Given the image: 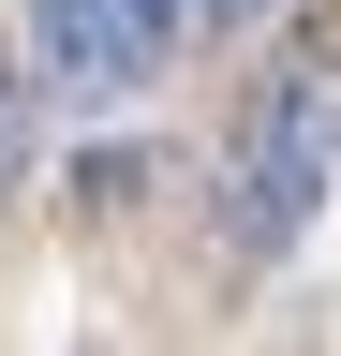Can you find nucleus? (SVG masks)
<instances>
[{
  "mask_svg": "<svg viewBox=\"0 0 341 356\" xmlns=\"http://www.w3.org/2000/svg\"><path fill=\"white\" fill-rule=\"evenodd\" d=\"M341 193V30H297L267 89L238 119V163H223V238L238 252H297L312 208Z\"/></svg>",
  "mask_w": 341,
  "mask_h": 356,
  "instance_id": "nucleus-1",
  "label": "nucleus"
},
{
  "mask_svg": "<svg viewBox=\"0 0 341 356\" xmlns=\"http://www.w3.org/2000/svg\"><path fill=\"white\" fill-rule=\"evenodd\" d=\"M163 44H178V0H45V89H74V104L149 89Z\"/></svg>",
  "mask_w": 341,
  "mask_h": 356,
  "instance_id": "nucleus-2",
  "label": "nucleus"
},
{
  "mask_svg": "<svg viewBox=\"0 0 341 356\" xmlns=\"http://www.w3.org/2000/svg\"><path fill=\"white\" fill-rule=\"evenodd\" d=\"M30 178V74H15V44H0V193Z\"/></svg>",
  "mask_w": 341,
  "mask_h": 356,
  "instance_id": "nucleus-3",
  "label": "nucleus"
},
{
  "mask_svg": "<svg viewBox=\"0 0 341 356\" xmlns=\"http://www.w3.org/2000/svg\"><path fill=\"white\" fill-rule=\"evenodd\" d=\"M178 15H208V30H238V15H267V0H178Z\"/></svg>",
  "mask_w": 341,
  "mask_h": 356,
  "instance_id": "nucleus-4",
  "label": "nucleus"
}]
</instances>
